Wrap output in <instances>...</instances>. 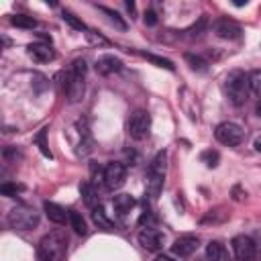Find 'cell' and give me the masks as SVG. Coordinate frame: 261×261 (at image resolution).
Wrapping results in <instances>:
<instances>
[{"label": "cell", "mask_w": 261, "mask_h": 261, "mask_svg": "<svg viewBox=\"0 0 261 261\" xmlns=\"http://www.w3.org/2000/svg\"><path fill=\"white\" fill-rule=\"evenodd\" d=\"M67 251V237L61 230H53L49 234H45L39 241V259L41 261H61L65 257Z\"/></svg>", "instance_id": "1"}, {"label": "cell", "mask_w": 261, "mask_h": 261, "mask_svg": "<svg viewBox=\"0 0 261 261\" xmlns=\"http://www.w3.org/2000/svg\"><path fill=\"white\" fill-rule=\"evenodd\" d=\"M165 169H167V151H157V155L151 159L147 169V192L151 198H157L163 190L165 181Z\"/></svg>", "instance_id": "2"}, {"label": "cell", "mask_w": 261, "mask_h": 261, "mask_svg": "<svg viewBox=\"0 0 261 261\" xmlns=\"http://www.w3.org/2000/svg\"><path fill=\"white\" fill-rule=\"evenodd\" d=\"M224 90H226V96L228 100L234 104V106H241L247 102L249 98V92H251V86H249V75L245 71H230L226 75V82H224Z\"/></svg>", "instance_id": "3"}, {"label": "cell", "mask_w": 261, "mask_h": 261, "mask_svg": "<svg viewBox=\"0 0 261 261\" xmlns=\"http://www.w3.org/2000/svg\"><path fill=\"white\" fill-rule=\"evenodd\" d=\"M8 224L14 230H33L39 224V212L29 204H16L8 212Z\"/></svg>", "instance_id": "4"}, {"label": "cell", "mask_w": 261, "mask_h": 261, "mask_svg": "<svg viewBox=\"0 0 261 261\" xmlns=\"http://www.w3.org/2000/svg\"><path fill=\"white\" fill-rule=\"evenodd\" d=\"M126 130H128L130 139H135V141L145 139L149 135V130H151V114L147 110H135L128 116Z\"/></svg>", "instance_id": "5"}, {"label": "cell", "mask_w": 261, "mask_h": 261, "mask_svg": "<svg viewBox=\"0 0 261 261\" xmlns=\"http://www.w3.org/2000/svg\"><path fill=\"white\" fill-rule=\"evenodd\" d=\"M243 126L232 122V120H226V122H220L216 128H214V137L218 143L226 145V147H234L243 141Z\"/></svg>", "instance_id": "6"}, {"label": "cell", "mask_w": 261, "mask_h": 261, "mask_svg": "<svg viewBox=\"0 0 261 261\" xmlns=\"http://www.w3.org/2000/svg\"><path fill=\"white\" fill-rule=\"evenodd\" d=\"M102 179H104V186L108 190H118L124 179H126V167L124 163L120 161H110L106 167H104V173H102Z\"/></svg>", "instance_id": "7"}, {"label": "cell", "mask_w": 261, "mask_h": 261, "mask_svg": "<svg viewBox=\"0 0 261 261\" xmlns=\"http://www.w3.org/2000/svg\"><path fill=\"white\" fill-rule=\"evenodd\" d=\"M232 253L239 261H253L255 259V253H257V247H255V241L247 234H237L232 241Z\"/></svg>", "instance_id": "8"}, {"label": "cell", "mask_w": 261, "mask_h": 261, "mask_svg": "<svg viewBox=\"0 0 261 261\" xmlns=\"http://www.w3.org/2000/svg\"><path fill=\"white\" fill-rule=\"evenodd\" d=\"M84 77L86 75H80V73H75V71H67L65 73V82H63V92H65V96H67V100L69 102H80L82 100V96H84Z\"/></svg>", "instance_id": "9"}, {"label": "cell", "mask_w": 261, "mask_h": 261, "mask_svg": "<svg viewBox=\"0 0 261 261\" xmlns=\"http://www.w3.org/2000/svg\"><path fill=\"white\" fill-rule=\"evenodd\" d=\"M198 247H200V239L196 234H181L179 239L173 241L171 251L177 257H190L192 253H196Z\"/></svg>", "instance_id": "10"}, {"label": "cell", "mask_w": 261, "mask_h": 261, "mask_svg": "<svg viewBox=\"0 0 261 261\" xmlns=\"http://www.w3.org/2000/svg\"><path fill=\"white\" fill-rule=\"evenodd\" d=\"M139 245L147 251H159L163 247V234L153 226H147L139 232Z\"/></svg>", "instance_id": "11"}, {"label": "cell", "mask_w": 261, "mask_h": 261, "mask_svg": "<svg viewBox=\"0 0 261 261\" xmlns=\"http://www.w3.org/2000/svg\"><path fill=\"white\" fill-rule=\"evenodd\" d=\"M214 33H216L220 39L232 41V39H239V37L243 35V29H241L234 20H230V18H218V20L214 22Z\"/></svg>", "instance_id": "12"}, {"label": "cell", "mask_w": 261, "mask_h": 261, "mask_svg": "<svg viewBox=\"0 0 261 261\" xmlns=\"http://www.w3.org/2000/svg\"><path fill=\"white\" fill-rule=\"evenodd\" d=\"M27 51H29V55H31L35 61H39V63H49V61L55 59V51H53V47H51L49 43H31V45L27 47Z\"/></svg>", "instance_id": "13"}, {"label": "cell", "mask_w": 261, "mask_h": 261, "mask_svg": "<svg viewBox=\"0 0 261 261\" xmlns=\"http://www.w3.org/2000/svg\"><path fill=\"white\" fill-rule=\"evenodd\" d=\"M120 69H122V61L114 55H102L96 61V71L102 75H110V73H116Z\"/></svg>", "instance_id": "14"}, {"label": "cell", "mask_w": 261, "mask_h": 261, "mask_svg": "<svg viewBox=\"0 0 261 261\" xmlns=\"http://www.w3.org/2000/svg\"><path fill=\"white\" fill-rule=\"evenodd\" d=\"M43 208H45V214H47V218L51 220V222H55V224H65V220L69 218V212H65L59 204H55V202H45L43 204Z\"/></svg>", "instance_id": "15"}, {"label": "cell", "mask_w": 261, "mask_h": 261, "mask_svg": "<svg viewBox=\"0 0 261 261\" xmlns=\"http://www.w3.org/2000/svg\"><path fill=\"white\" fill-rule=\"evenodd\" d=\"M206 261H228L226 247L218 241H210L206 245Z\"/></svg>", "instance_id": "16"}, {"label": "cell", "mask_w": 261, "mask_h": 261, "mask_svg": "<svg viewBox=\"0 0 261 261\" xmlns=\"http://www.w3.org/2000/svg\"><path fill=\"white\" fill-rule=\"evenodd\" d=\"M80 194H82V200H84V204H86V206H90V208H96V206H100V198H98V192H96V188H94L90 181H84V184H80Z\"/></svg>", "instance_id": "17"}, {"label": "cell", "mask_w": 261, "mask_h": 261, "mask_svg": "<svg viewBox=\"0 0 261 261\" xmlns=\"http://www.w3.org/2000/svg\"><path fill=\"white\" fill-rule=\"evenodd\" d=\"M137 204V200L130 196V194H116L114 198H112V206H114V210L118 212V214H126V212H130V208Z\"/></svg>", "instance_id": "18"}, {"label": "cell", "mask_w": 261, "mask_h": 261, "mask_svg": "<svg viewBox=\"0 0 261 261\" xmlns=\"http://www.w3.org/2000/svg\"><path fill=\"white\" fill-rule=\"evenodd\" d=\"M92 220L98 224V228H104V230H112V228H114V222L108 218V214L104 212L102 206L92 208Z\"/></svg>", "instance_id": "19"}, {"label": "cell", "mask_w": 261, "mask_h": 261, "mask_svg": "<svg viewBox=\"0 0 261 261\" xmlns=\"http://www.w3.org/2000/svg\"><path fill=\"white\" fill-rule=\"evenodd\" d=\"M33 143L39 147V151H41L47 159H53V153H51V149H49V145H47V126H43V128L33 137Z\"/></svg>", "instance_id": "20"}, {"label": "cell", "mask_w": 261, "mask_h": 261, "mask_svg": "<svg viewBox=\"0 0 261 261\" xmlns=\"http://www.w3.org/2000/svg\"><path fill=\"white\" fill-rule=\"evenodd\" d=\"M69 224L75 230V234H86L88 232V226H86L84 216L80 212H75V210H69Z\"/></svg>", "instance_id": "21"}, {"label": "cell", "mask_w": 261, "mask_h": 261, "mask_svg": "<svg viewBox=\"0 0 261 261\" xmlns=\"http://www.w3.org/2000/svg\"><path fill=\"white\" fill-rule=\"evenodd\" d=\"M98 10H100L102 14H106V16H108V20H110L116 29H120V31H124V29H126V22L120 18V14H118L116 10H112V8H108V6H98Z\"/></svg>", "instance_id": "22"}, {"label": "cell", "mask_w": 261, "mask_h": 261, "mask_svg": "<svg viewBox=\"0 0 261 261\" xmlns=\"http://www.w3.org/2000/svg\"><path fill=\"white\" fill-rule=\"evenodd\" d=\"M143 57H145L147 61H151L153 65L163 67V69H167V71H173V69H175L173 61H169V59H165V57H159V55H153V53H143Z\"/></svg>", "instance_id": "23"}, {"label": "cell", "mask_w": 261, "mask_h": 261, "mask_svg": "<svg viewBox=\"0 0 261 261\" xmlns=\"http://www.w3.org/2000/svg\"><path fill=\"white\" fill-rule=\"evenodd\" d=\"M10 22L14 27H18V29H35L37 27V20L33 16H27V14H14L10 18Z\"/></svg>", "instance_id": "24"}, {"label": "cell", "mask_w": 261, "mask_h": 261, "mask_svg": "<svg viewBox=\"0 0 261 261\" xmlns=\"http://www.w3.org/2000/svg\"><path fill=\"white\" fill-rule=\"evenodd\" d=\"M61 18H63L71 29H75V31H88V27L84 24V20H82V18H77V16H75L73 12H69V10H63Z\"/></svg>", "instance_id": "25"}, {"label": "cell", "mask_w": 261, "mask_h": 261, "mask_svg": "<svg viewBox=\"0 0 261 261\" xmlns=\"http://www.w3.org/2000/svg\"><path fill=\"white\" fill-rule=\"evenodd\" d=\"M184 59L190 63V67L192 69H196V71H206V59H202L200 55H194V53H186L184 55Z\"/></svg>", "instance_id": "26"}, {"label": "cell", "mask_w": 261, "mask_h": 261, "mask_svg": "<svg viewBox=\"0 0 261 261\" xmlns=\"http://www.w3.org/2000/svg\"><path fill=\"white\" fill-rule=\"evenodd\" d=\"M200 161H202V163H206V167H216V165H218V161H220V155H218V151L206 149V151H202V153H200Z\"/></svg>", "instance_id": "27"}, {"label": "cell", "mask_w": 261, "mask_h": 261, "mask_svg": "<svg viewBox=\"0 0 261 261\" xmlns=\"http://www.w3.org/2000/svg\"><path fill=\"white\" fill-rule=\"evenodd\" d=\"M22 190H24L22 184H12V181H4V184L0 186V194H2V196H8V198L16 196V194L22 192Z\"/></svg>", "instance_id": "28"}, {"label": "cell", "mask_w": 261, "mask_h": 261, "mask_svg": "<svg viewBox=\"0 0 261 261\" xmlns=\"http://www.w3.org/2000/svg\"><path fill=\"white\" fill-rule=\"evenodd\" d=\"M249 86H251V92L261 98V69H255L249 73Z\"/></svg>", "instance_id": "29"}, {"label": "cell", "mask_w": 261, "mask_h": 261, "mask_svg": "<svg viewBox=\"0 0 261 261\" xmlns=\"http://www.w3.org/2000/svg\"><path fill=\"white\" fill-rule=\"evenodd\" d=\"M206 27H208V18H206V16H200L198 22H194L186 33H188L190 37H200V35L206 31Z\"/></svg>", "instance_id": "30"}, {"label": "cell", "mask_w": 261, "mask_h": 261, "mask_svg": "<svg viewBox=\"0 0 261 261\" xmlns=\"http://www.w3.org/2000/svg\"><path fill=\"white\" fill-rule=\"evenodd\" d=\"M218 212H222V210H220V208L208 210L206 216L202 218V222H222V220H226V214H220V216H218Z\"/></svg>", "instance_id": "31"}, {"label": "cell", "mask_w": 261, "mask_h": 261, "mask_svg": "<svg viewBox=\"0 0 261 261\" xmlns=\"http://www.w3.org/2000/svg\"><path fill=\"white\" fill-rule=\"evenodd\" d=\"M86 35H88V39H90L92 43H98V45H108V41H106L102 35H96V31H92V29H88V31H86Z\"/></svg>", "instance_id": "32"}, {"label": "cell", "mask_w": 261, "mask_h": 261, "mask_svg": "<svg viewBox=\"0 0 261 261\" xmlns=\"http://www.w3.org/2000/svg\"><path fill=\"white\" fill-rule=\"evenodd\" d=\"M145 24L147 27H155L157 24V12L155 10H151V8L145 10Z\"/></svg>", "instance_id": "33"}, {"label": "cell", "mask_w": 261, "mask_h": 261, "mask_svg": "<svg viewBox=\"0 0 261 261\" xmlns=\"http://www.w3.org/2000/svg\"><path fill=\"white\" fill-rule=\"evenodd\" d=\"M151 222H153V214H151L149 210H145V212L141 214V218H139V224H141V226H145V224L149 226Z\"/></svg>", "instance_id": "34"}, {"label": "cell", "mask_w": 261, "mask_h": 261, "mask_svg": "<svg viewBox=\"0 0 261 261\" xmlns=\"http://www.w3.org/2000/svg\"><path fill=\"white\" fill-rule=\"evenodd\" d=\"M243 196H247V194L241 190V186H234V188H232V200L239 202V200H243Z\"/></svg>", "instance_id": "35"}, {"label": "cell", "mask_w": 261, "mask_h": 261, "mask_svg": "<svg viewBox=\"0 0 261 261\" xmlns=\"http://www.w3.org/2000/svg\"><path fill=\"white\" fill-rule=\"evenodd\" d=\"M153 261H173V257H169V255H157Z\"/></svg>", "instance_id": "36"}, {"label": "cell", "mask_w": 261, "mask_h": 261, "mask_svg": "<svg viewBox=\"0 0 261 261\" xmlns=\"http://www.w3.org/2000/svg\"><path fill=\"white\" fill-rule=\"evenodd\" d=\"M253 147H255L257 151H261V135H259V137H257V139L253 141Z\"/></svg>", "instance_id": "37"}, {"label": "cell", "mask_w": 261, "mask_h": 261, "mask_svg": "<svg viewBox=\"0 0 261 261\" xmlns=\"http://www.w3.org/2000/svg\"><path fill=\"white\" fill-rule=\"evenodd\" d=\"M126 8H128V12H130V14H135V2H130V0H128V2H126Z\"/></svg>", "instance_id": "38"}, {"label": "cell", "mask_w": 261, "mask_h": 261, "mask_svg": "<svg viewBox=\"0 0 261 261\" xmlns=\"http://www.w3.org/2000/svg\"><path fill=\"white\" fill-rule=\"evenodd\" d=\"M257 112H259V116H261V104H259V106H257Z\"/></svg>", "instance_id": "39"}, {"label": "cell", "mask_w": 261, "mask_h": 261, "mask_svg": "<svg viewBox=\"0 0 261 261\" xmlns=\"http://www.w3.org/2000/svg\"><path fill=\"white\" fill-rule=\"evenodd\" d=\"M198 261H202V259H198Z\"/></svg>", "instance_id": "40"}]
</instances>
